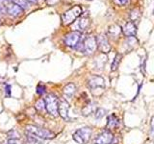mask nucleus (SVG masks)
I'll return each instance as SVG.
<instances>
[{
	"label": "nucleus",
	"instance_id": "1",
	"mask_svg": "<svg viewBox=\"0 0 154 144\" xmlns=\"http://www.w3.org/2000/svg\"><path fill=\"white\" fill-rule=\"evenodd\" d=\"M26 133L31 134L33 136H35L41 139H51L55 136V134L51 131H49V130L38 126H35V125H27Z\"/></svg>",
	"mask_w": 154,
	"mask_h": 144
},
{
	"label": "nucleus",
	"instance_id": "2",
	"mask_svg": "<svg viewBox=\"0 0 154 144\" xmlns=\"http://www.w3.org/2000/svg\"><path fill=\"white\" fill-rule=\"evenodd\" d=\"M91 133H93V130L90 127L80 128L73 133L72 137H73L74 141L78 144H87L91 136Z\"/></svg>",
	"mask_w": 154,
	"mask_h": 144
},
{
	"label": "nucleus",
	"instance_id": "3",
	"mask_svg": "<svg viewBox=\"0 0 154 144\" xmlns=\"http://www.w3.org/2000/svg\"><path fill=\"white\" fill-rule=\"evenodd\" d=\"M45 110L47 112L53 115V116H58V105H59V98L55 94L50 93L47 94L45 98Z\"/></svg>",
	"mask_w": 154,
	"mask_h": 144
},
{
	"label": "nucleus",
	"instance_id": "4",
	"mask_svg": "<svg viewBox=\"0 0 154 144\" xmlns=\"http://www.w3.org/2000/svg\"><path fill=\"white\" fill-rule=\"evenodd\" d=\"M81 14H82V8L80 6L72 7L62 16L63 24H64V25H70V24L73 23Z\"/></svg>",
	"mask_w": 154,
	"mask_h": 144
},
{
	"label": "nucleus",
	"instance_id": "5",
	"mask_svg": "<svg viewBox=\"0 0 154 144\" xmlns=\"http://www.w3.org/2000/svg\"><path fill=\"white\" fill-rule=\"evenodd\" d=\"M82 33L80 31H72L69 34H66L65 37V43L66 46L75 48L78 43L81 41Z\"/></svg>",
	"mask_w": 154,
	"mask_h": 144
},
{
	"label": "nucleus",
	"instance_id": "6",
	"mask_svg": "<svg viewBox=\"0 0 154 144\" xmlns=\"http://www.w3.org/2000/svg\"><path fill=\"white\" fill-rule=\"evenodd\" d=\"M97 44H96V38L94 36L87 37L83 40V52L87 55H91L95 52Z\"/></svg>",
	"mask_w": 154,
	"mask_h": 144
},
{
	"label": "nucleus",
	"instance_id": "7",
	"mask_svg": "<svg viewBox=\"0 0 154 144\" xmlns=\"http://www.w3.org/2000/svg\"><path fill=\"white\" fill-rule=\"evenodd\" d=\"M114 139V134L109 130L100 133L97 136L94 138V144H111Z\"/></svg>",
	"mask_w": 154,
	"mask_h": 144
},
{
	"label": "nucleus",
	"instance_id": "8",
	"mask_svg": "<svg viewBox=\"0 0 154 144\" xmlns=\"http://www.w3.org/2000/svg\"><path fill=\"white\" fill-rule=\"evenodd\" d=\"M96 44H97L98 49L102 53H109L111 50V45L108 40V37L104 35V34H100L96 38Z\"/></svg>",
	"mask_w": 154,
	"mask_h": 144
},
{
	"label": "nucleus",
	"instance_id": "9",
	"mask_svg": "<svg viewBox=\"0 0 154 144\" xmlns=\"http://www.w3.org/2000/svg\"><path fill=\"white\" fill-rule=\"evenodd\" d=\"M69 102L65 98H60L59 105H58V113H59V115L64 119H66L67 115H69Z\"/></svg>",
	"mask_w": 154,
	"mask_h": 144
},
{
	"label": "nucleus",
	"instance_id": "10",
	"mask_svg": "<svg viewBox=\"0 0 154 144\" xmlns=\"http://www.w3.org/2000/svg\"><path fill=\"white\" fill-rule=\"evenodd\" d=\"M6 13L13 17H17L22 14L23 10L14 3H10L6 6Z\"/></svg>",
	"mask_w": 154,
	"mask_h": 144
},
{
	"label": "nucleus",
	"instance_id": "11",
	"mask_svg": "<svg viewBox=\"0 0 154 144\" xmlns=\"http://www.w3.org/2000/svg\"><path fill=\"white\" fill-rule=\"evenodd\" d=\"M88 85L91 89H94V88H104V80L102 77L100 76H93L89 80L88 82Z\"/></svg>",
	"mask_w": 154,
	"mask_h": 144
},
{
	"label": "nucleus",
	"instance_id": "12",
	"mask_svg": "<svg viewBox=\"0 0 154 144\" xmlns=\"http://www.w3.org/2000/svg\"><path fill=\"white\" fill-rule=\"evenodd\" d=\"M122 31L126 37H134L137 33V27L133 22H127L125 25L122 28Z\"/></svg>",
	"mask_w": 154,
	"mask_h": 144
},
{
	"label": "nucleus",
	"instance_id": "13",
	"mask_svg": "<svg viewBox=\"0 0 154 144\" xmlns=\"http://www.w3.org/2000/svg\"><path fill=\"white\" fill-rule=\"evenodd\" d=\"M120 33H122V28L118 24H113L108 28V36L113 38H118Z\"/></svg>",
	"mask_w": 154,
	"mask_h": 144
},
{
	"label": "nucleus",
	"instance_id": "14",
	"mask_svg": "<svg viewBox=\"0 0 154 144\" xmlns=\"http://www.w3.org/2000/svg\"><path fill=\"white\" fill-rule=\"evenodd\" d=\"M75 91H76V86L72 83L67 84L64 88V94H65V96H66V97L71 98L72 96H73V94L75 93Z\"/></svg>",
	"mask_w": 154,
	"mask_h": 144
},
{
	"label": "nucleus",
	"instance_id": "15",
	"mask_svg": "<svg viewBox=\"0 0 154 144\" xmlns=\"http://www.w3.org/2000/svg\"><path fill=\"white\" fill-rule=\"evenodd\" d=\"M119 126V118L116 116L115 114H111L108 117V122H107V129L108 130H113Z\"/></svg>",
	"mask_w": 154,
	"mask_h": 144
},
{
	"label": "nucleus",
	"instance_id": "16",
	"mask_svg": "<svg viewBox=\"0 0 154 144\" xmlns=\"http://www.w3.org/2000/svg\"><path fill=\"white\" fill-rule=\"evenodd\" d=\"M25 144H42V140L41 138H38L37 136H33L31 134L26 133Z\"/></svg>",
	"mask_w": 154,
	"mask_h": 144
},
{
	"label": "nucleus",
	"instance_id": "17",
	"mask_svg": "<svg viewBox=\"0 0 154 144\" xmlns=\"http://www.w3.org/2000/svg\"><path fill=\"white\" fill-rule=\"evenodd\" d=\"M90 23H91V21H90V18L89 17H87V16L81 17L79 19V21H78V27L80 29V32L86 30V29L90 26Z\"/></svg>",
	"mask_w": 154,
	"mask_h": 144
},
{
	"label": "nucleus",
	"instance_id": "18",
	"mask_svg": "<svg viewBox=\"0 0 154 144\" xmlns=\"http://www.w3.org/2000/svg\"><path fill=\"white\" fill-rule=\"evenodd\" d=\"M122 61V55L120 54H117L115 57V59L112 62V65H111V70L112 71H116L118 69V67L119 65V62Z\"/></svg>",
	"mask_w": 154,
	"mask_h": 144
},
{
	"label": "nucleus",
	"instance_id": "19",
	"mask_svg": "<svg viewBox=\"0 0 154 144\" xmlns=\"http://www.w3.org/2000/svg\"><path fill=\"white\" fill-rule=\"evenodd\" d=\"M140 16H141V13H140V11L138 9H134V10H132L131 12H130L129 18H130V20H131V21L137 20V19L140 18Z\"/></svg>",
	"mask_w": 154,
	"mask_h": 144
},
{
	"label": "nucleus",
	"instance_id": "20",
	"mask_svg": "<svg viewBox=\"0 0 154 144\" xmlns=\"http://www.w3.org/2000/svg\"><path fill=\"white\" fill-rule=\"evenodd\" d=\"M13 3L17 4V6H19L22 10H26L29 8L28 1H26V0H13Z\"/></svg>",
	"mask_w": 154,
	"mask_h": 144
},
{
	"label": "nucleus",
	"instance_id": "21",
	"mask_svg": "<svg viewBox=\"0 0 154 144\" xmlns=\"http://www.w3.org/2000/svg\"><path fill=\"white\" fill-rule=\"evenodd\" d=\"M35 108L38 110H42L45 109V99L43 98H41L38 99L36 104H35Z\"/></svg>",
	"mask_w": 154,
	"mask_h": 144
},
{
	"label": "nucleus",
	"instance_id": "22",
	"mask_svg": "<svg viewBox=\"0 0 154 144\" xmlns=\"http://www.w3.org/2000/svg\"><path fill=\"white\" fill-rule=\"evenodd\" d=\"M105 112H106V110H104V109H102V108H99V109H97L95 110V113H94V115H95V118L96 119H100V118H102L104 115H105Z\"/></svg>",
	"mask_w": 154,
	"mask_h": 144
},
{
	"label": "nucleus",
	"instance_id": "23",
	"mask_svg": "<svg viewBox=\"0 0 154 144\" xmlns=\"http://www.w3.org/2000/svg\"><path fill=\"white\" fill-rule=\"evenodd\" d=\"M127 43L131 46V48H133L134 46H136L138 44V40L135 37H129L127 40Z\"/></svg>",
	"mask_w": 154,
	"mask_h": 144
},
{
	"label": "nucleus",
	"instance_id": "24",
	"mask_svg": "<svg viewBox=\"0 0 154 144\" xmlns=\"http://www.w3.org/2000/svg\"><path fill=\"white\" fill-rule=\"evenodd\" d=\"M130 2V0H114V3L116 5H118L119 7H123L128 5Z\"/></svg>",
	"mask_w": 154,
	"mask_h": 144
},
{
	"label": "nucleus",
	"instance_id": "25",
	"mask_svg": "<svg viewBox=\"0 0 154 144\" xmlns=\"http://www.w3.org/2000/svg\"><path fill=\"white\" fill-rule=\"evenodd\" d=\"M8 136H10V139H18V133L16 130H11L8 132Z\"/></svg>",
	"mask_w": 154,
	"mask_h": 144
},
{
	"label": "nucleus",
	"instance_id": "26",
	"mask_svg": "<svg viewBox=\"0 0 154 144\" xmlns=\"http://www.w3.org/2000/svg\"><path fill=\"white\" fill-rule=\"evenodd\" d=\"M45 92V86H43V85H42V84L38 85V86H37V93L42 95V94H43Z\"/></svg>",
	"mask_w": 154,
	"mask_h": 144
},
{
	"label": "nucleus",
	"instance_id": "27",
	"mask_svg": "<svg viewBox=\"0 0 154 144\" xmlns=\"http://www.w3.org/2000/svg\"><path fill=\"white\" fill-rule=\"evenodd\" d=\"M150 136L154 139V116H152L150 123Z\"/></svg>",
	"mask_w": 154,
	"mask_h": 144
},
{
	"label": "nucleus",
	"instance_id": "28",
	"mask_svg": "<svg viewBox=\"0 0 154 144\" xmlns=\"http://www.w3.org/2000/svg\"><path fill=\"white\" fill-rule=\"evenodd\" d=\"M60 0H45V3L48 5V6H54L56 5Z\"/></svg>",
	"mask_w": 154,
	"mask_h": 144
},
{
	"label": "nucleus",
	"instance_id": "29",
	"mask_svg": "<svg viewBox=\"0 0 154 144\" xmlns=\"http://www.w3.org/2000/svg\"><path fill=\"white\" fill-rule=\"evenodd\" d=\"M7 144H23L19 139H9Z\"/></svg>",
	"mask_w": 154,
	"mask_h": 144
},
{
	"label": "nucleus",
	"instance_id": "30",
	"mask_svg": "<svg viewBox=\"0 0 154 144\" xmlns=\"http://www.w3.org/2000/svg\"><path fill=\"white\" fill-rule=\"evenodd\" d=\"M4 13H6V6H2V5H0V16H1Z\"/></svg>",
	"mask_w": 154,
	"mask_h": 144
},
{
	"label": "nucleus",
	"instance_id": "31",
	"mask_svg": "<svg viewBox=\"0 0 154 144\" xmlns=\"http://www.w3.org/2000/svg\"><path fill=\"white\" fill-rule=\"evenodd\" d=\"M10 89H11V86H10L9 85H7L6 86V88H5V91H6L8 95H10Z\"/></svg>",
	"mask_w": 154,
	"mask_h": 144
},
{
	"label": "nucleus",
	"instance_id": "32",
	"mask_svg": "<svg viewBox=\"0 0 154 144\" xmlns=\"http://www.w3.org/2000/svg\"><path fill=\"white\" fill-rule=\"evenodd\" d=\"M26 1L31 2V3H35V4H37V3H38V0H26Z\"/></svg>",
	"mask_w": 154,
	"mask_h": 144
},
{
	"label": "nucleus",
	"instance_id": "33",
	"mask_svg": "<svg viewBox=\"0 0 154 144\" xmlns=\"http://www.w3.org/2000/svg\"><path fill=\"white\" fill-rule=\"evenodd\" d=\"M2 23V18H1V16H0V24Z\"/></svg>",
	"mask_w": 154,
	"mask_h": 144
}]
</instances>
